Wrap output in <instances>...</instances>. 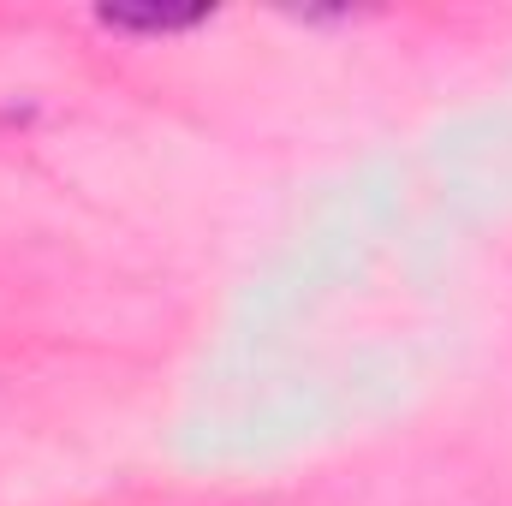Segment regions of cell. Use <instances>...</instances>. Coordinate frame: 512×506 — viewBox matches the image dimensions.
Masks as SVG:
<instances>
[{
    "instance_id": "cell-1",
    "label": "cell",
    "mask_w": 512,
    "mask_h": 506,
    "mask_svg": "<svg viewBox=\"0 0 512 506\" xmlns=\"http://www.w3.org/2000/svg\"><path fill=\"white\" fill-rule=\"evenodd\" d=\"M96 18L120 36H179L209 24V6H102Z\"/></svg>"
}]
</instances>
